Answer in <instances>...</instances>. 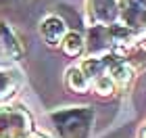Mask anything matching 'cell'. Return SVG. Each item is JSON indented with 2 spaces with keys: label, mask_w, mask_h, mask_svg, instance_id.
<instances>
[{
  "label": "cell",
  "mask_w": 146,
  "mask_h": 138,
  "mask_svg": "<svg viewBox=\"0 0 146 138\" xmlns=\"http://www.w3.org/2000/svg\"><path fill=\"white\" fill-rule=\"evenodd\" d=\"M27 130V117L17 111H0V138H15Z\"/></svg>",
  "instance_id": "1"
},
{
  "label": "cell",
  "mask_w": 146,
  "mask_h": 138,
  "mask_svg": "<svg viewBox=\"0 0 146 138\" xmlns=\"http://www.w3.org/2000/svg\"><path fill=\"white\" fill-rule=\"evenodd\" d=\"M42 34L50 44H56L61 40V36L65 34V25H63L61 19L48 17V19H44V23H42Z\"/></svg>",
  "instance_id": "2"
},
{
  "label": "cell",
  "mask_w": 146,
  "mask_h": 138,
  "mask_svg": "<svg viewBox=\"0 0 146 138\" xmlns=\"http://www.w3.org/2000/svg\"><path fill=\"white\" fill-rule=\"evenodd\" d=\"M65 50H67L69 55H77V52L82 50V38L77 34H69L67 40H65Z\"/></svg>",
  "instance_id": "3"
},
{
  "label": "cell",
  "mask_w": 146,
  "mask_h": 138,
  "mask_svg": "<svg viewBox=\"0 0 146 138\" xmlns=\"http://www.w3.org/2000/svg\"><path fill=\"white\" fill-rule=\"evenodd\" d=\"M113 75H115V80L117 82H121V84H125V82H129V77H131V71L125 67V65H119V67L113 71Z\"/></svg>",
  "instance_id": "4"
},
{
  "label": "cell",
  "mask_w": 146,
  "mask_h": 138,
  "mask_svg": "<svg viewBox=\"0 0 146 138\" xmlns=\"http://www.w3.org/2000/svg\"><path fill=\"white\" fill-rule=\"evenodd\" d=\"M13 90V80L9 77V73H0V96L11 94Z\"/></svg>",
  "instance_id": "5"
},
{
  "label": "cell",
  "mask_w": 146,
  "mask_h": 138,
  "mask_svg": "<svg viewBox=\"0 0 146 138\" xmlns=\"http://www.w3.org/2000/svg\"><path fill=\"white\" fill-rule=\"evenodd\" d=\"M71 86L77 88V90H84V88H86V80L82 77L79 71H71Z\"/></svg>",
  "instance_id": "6"
},
{
  "label": "cell",
  "mask_w": 146,
  "mask_h": 138,
  "mask_svg": "<svg viewBox=\"0 0 146 138\" xmlns=\"http://www.w3.org/2000/svg\"><path fill=\"white\" fill-rule=\"evenodd\" d=\"M96 88L100 90L102 94H107V92H111V80H109V77H98Z\"/></svg>",
  "instance_id": "7"
},
{
  "label": "cell",
  "mask_w": 146,
  "mask_h": 138,
  "mask_svg": "<svg viewBox=\"0 0 146 138\" xmlns=\"http://www.w3.org/2000/svg\"><path fill=\"white\" fill-rule=\"evenodd\" d=\"M34 138H42V136H34Z\"/></svg>",
  "instance_id": "8"
},
{
  "label": "cell",
  "mask_w": 146,
  "mask_h": 138,
  "mask_svg": "<svg viewBox=\"0 0 146 138\" xmlns=\"http://www.w3.org/2000/svg\"><path fill=\"white\" fill-rule=\"evenodd\" d=\"M144 138H146V132H144Z\"/></svg>",
  "instance_id": "9"
}]
</instances>
